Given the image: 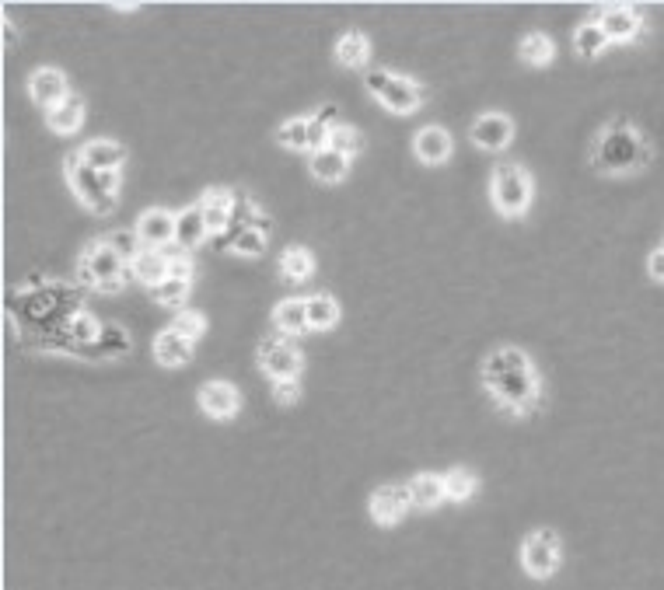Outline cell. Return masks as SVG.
Here are the masks:
<instances>
[{"instance_id":"obj_1","label":"cell","mask_w":664,"mask_h":590,"mask_svg":"<svg viewBox=\"0 0 664 590\" xmlns=\"http://www.w3.org/2000/svg\"><path fill=\"white\" fill-rule=\"evenodd\" d=\"M591 168L605 179H626V175H640L651 168L654 161V147L651 140L640 133L637 123L616 116L595 133L591 140Z\"/></svg>"},{"instance_id":"obj_2","label":"cell","mask_w":664,"mask_h":590,"mask_svg":"<svg viewBox=\"0 0 664 590\" xmlns=\"http://www.w3.org/2000/svg\"><path fill=\"white\" fill-rule=\"evenodd\" d=\"M486 388V395L497 402L500 412L507 416H532V412L542 409L546 402V392H542V378L532 367H521V371H507V374H493V378H479Z\"/></svg>"},{"instance_id":"obj_3","label":"cell","mask_w":664,"mask_h":590,"mask_svg":"<svg viewBox=\"0 0 664 590\" xmlns=\"http://www.w3.org/2000/svg\"><path fill=\"white\" fill-rule=\"evenodd\" d=\"M535 199V182L521 161H497L490 172V203L497 217L521 220Z\"/></svg>"},{"instance_id":"obj_4","label":"cell","mask_w":664,"mask_h":590,"mask_svg":"<svg viewBox=\"0 0 664 590\" xmlns=\"http://www.w3.org/2000/svg\"><path fill=\"white\" fill-rule=\"evenodd\" d=\"M126 269H130V262L105 238H95L77 255V280L98 294H119L126 287Z\"/></svg>"},{"instance_id":"obj_5","label":"cell","mask_w":664,"mask_h":590,"mask_svg":"<svg viewBox=\"0 0 664 590\" xmlns=\"http://www.w3.org/2000/svg\"><path fill=\"white\" fill-rule=\"evenodd\" d=\"M364 88L371 98H378L381 109L392 116H413L423 105V84H416L413 77H399L395 70L374 67L364 74Z\"/></svg>"},{"instance_id":"obj_6","label":"cell","mask_w":664,"mask_h":590,"mask_svg":"<svg viewBox=\"0 0 664 590\" xmlns=\"http://www.w3.org/2000/svg\"><path fill=\"white\" fill-rule=\"evenodd\" d=\"M63 175H67V186H70V193L77 196V203L88 206L95 217H109V213H116L119 196H112L109 189H105L102 172L84 165L81 154H67V158H63Z\"/></svg>"},{"instance_id":"obj_7","label":"cell","mask_w":664,"mask_h":590,"mask_svg":"<svg viewBox=\"0 0 664 590\" xmlns=\"http://www.w3.org/2000/svg\"><path fill=\"white\" fill-rule=\"evenodd\" d=\"M563 566V538L556 528H532L521 542V570L532 580H553Z\"/></svg>"},{"instance_id":"obj_8","label":"cell","mask_w":664,"mask_h":590,"mask_svg":"<svg viewBox=\"0 0 664 590\" xmlns=\"http://www.w3.org/2000/svg\"><path fill=\"white\" fill-rule=\"evenodd\" d=\"M259 371L270 381H298L305 371V353L284 336L263 339L259 343Z\"/></svg>"},{"instance_id":"obj_9","label":"cell","mask_w":664,"mask_h":590,"mask_svg":"<svg viewBox=\"0 0 664 590\" xmlns=\"http://www.w3.org/2000/svg\"><path fill=\"white\" fill-rule=\"evenodd\" d=\"M413 510V496H409L406 482H381L367 496V514L378 528H395L406 521V514Z\"/></svg>"},{"instance_id":"obj_10","label":"cell","mask_w":664,"mask_h":590,"mask_svg":"<svg viewBox=\"0 0 664 590\" xmlns=\"http://www.w3.org/2000/svg\"><path fill=\"white\" fill-rule=\"evenodd\" d=\"M595 21L602 25V32L609 35V42H619V46H630L644 35V11L630 4H605L602 11H595Z\"/></svg>"},{"instance_id":"obj_11","label":"cell","mask_w":664,"mask_h":590,"mask_svg":"<svg viewBox=\"0 0 664 590\" xmlns=\"http://www.w3.org/2000/svg\"><path fill=\"white\" fill-rule=\"evenodd\" d=\"M196 402H200L203 416L214 419V423H231L242 412V392L224 378L203 381L200 392H196Z\"/></svg>"},{"instance_id":"obj_12","label":"cell","mask_w":664,"mask_h":590,"mask_svg":"<svg viewBox=\"0 0 664 590\" xmlns=\"http://www.w3.org/2000/svg\"><path fill=\"white\" fill-rule=\"evenodd\" d=\"M469 140L486 154H500L511 147L514 140V119L507 112H483V116L472 119Z\"/></svg>"},{"instance_id":"obj_13","label":"cell","mask_w":664,"mask_h":590,"mask_svg":"<svg viewBox=\"0 0 664 590\" xmlns=\"http://www.w3.org/2000/svg\"><path fill=\"white\" fill-rule=\"evenodd\" d=\"M175 220H179L175 210H168V206H151V210H144L137 217L133 231L144 241V248H161V252H168V248L175 245Z\"/></svg>"},{"instance_id":"obj_14","label":"cell","mask_w":664,"mask_h":590,"mask_svg":"<svg viewBox=\"0 0 664 590\" xmlns=\"http://www.w3.org/2000/svg\"><path fill=\"white\" fill-rule=\"evenodd\" d=\"M70 95H74V91H70V81L60 67H35L32 77H28V98H32L42 112L56 109V105L67 102Z\"/></svg>"},{"instance_id":"obj_15","label":"cell","mask_w":664,"mask_h":590,"mask_svg":"<svg viewBox=\"0 0 664 590\" xmlns=\"http://www.w3.org/2000/svg\"><path fill=\"white\" fill-rule=\"evenodd\" d=\"M451 151H455V140H451V133L444 130V126L430 123V126H420L413 137V158L420 161V165L427 168H441L451 161Z\"/></svg>"},{"instance_id":"obj_16","label":"cell","mask_w":664,"mask_h":590,"mask_svg":"<svg viewBox=\"0 0 664 590\" xmlns=\"http://www.w3.org/2000/svg\"><path fill=\"white\" fill-rule=\"evenodd\" d=\"M126 280L144 283L147 290H154L158 283H165L168 280V252H161V248H140V252L130 259Z\"/></svg>"},{"instance_id":"obj_17","label":"cell","mask_w":664,"mask_h":590,"mask_svg":"<svg viewBox=\"0 0 664 590\" xmlns=\"http://www.w3.org/2000/svg\"><path fill=\"white\" fill-rule=\"evenodd\" d=\"M207 238H210V231H207V213H203V206L193 203V206H186V210H179V220H175V248L193 252V248H200Z\"/></svg>"},{"instance_id":"obj_18","label":"cell","mask_w":664,"mask_h":590,"mask_svg":"<svg viewBox=\"0 0 664 590\" xmlns=\"http://www.w3.org/2000/svg\"><path fill=\"white\" fill-rule=\"evenodd\" d=\"M270 322L277 325V332L284 339H298L305 332H312L308 329V297H287V301H280L273 308Z\"/></svg>"},{"instance_id":"obj_19","label":"cell","mask_w":664,"mask_h":590,"mask_svg":"<svg viewBox=\"0 0 664 590\" xmlns=\"http://www.w3.org/2000/svg\"><path fill=\"white\" fill-rule=\"evenodd\" d=\"M77 154H81L84 165L95 168V172H123V165H126V147L105 137L88 140Z\"/></svg>"},{"instance_id":"obj_20","label":"cell","mask_w":664,"mask_h":590,"mask_svg":"<svg viewBox=\"0 0 664 590\" xmlns=\"http://www.w3.org/2000/svg\"><path fill=\"white\" fill-rule=\"evenodd\" d=\"M336 63L346 70H367V63H371V39H367L360 28H350V32H343L336 39Z\"/></svg>"},{"instance_id":"obj_21","label":"cell","mask_w":664,"mask_h":590,"mask_svg":"<svg viewBox=\"0 0 664 590\" xmlns=\"http://www.w3.org/2000/svg\"><path fill=\"white\" fill-rule=\"evenodd\" d=\"M518 60L525 63V67H549V63L556 60V42L549 32H542V28H528L525 35H521L518 42Z\"/></svg>"},{"instance_id":"obj_22","label":"cell","mask_w":664,"mask_h":590,"mask_svg":"<svg viewBox=\"0 0 664 590\" xmlns=\"http://www.w3.org/2000/svg\"><path fill=\"white\" fill-rule=\"evenodd\" d=\"M521 367H532V357H528L521 346L500 343V346H493V350L483 357V364H479V378H493V374L521 371Z\"/></svg>"},{"instance_id":"obj_23","label":"cell","mask_w":664,"mask_h":590,"mask_svg":"<svg viewBox=\"0 0 664 590\" xmlns=\"http://www.w3.org/2000/svg\"><path fill=\"white\" fill-rule=\"evenodd\" d=\"M84 116H88V105H84L81 95H70L67 102H60L56 109L46 112V126L56 133V137H70V133L81 130Z\"/></svg>"},{"instance_id":"obj_24","label":"cell","mask_w":664,"mask_h":590,"mask_svg":"<svg viewBox=\"0 0 664 590\" xmlns=\"http://www.w3.org/2000/svg\"><path fill=\"white\" fill-rule=\"evenodd\" d=\"M193 346L196 343L182 339L175 329H165L154 339V360H158L161 367H168V371H172V367H186L189 360H193Z\"/></svg>"},{"instance_id":"obj_25","label":"cell","mask_w":664,"mask_h":590,"mask_svg":"<svg viewBox=\"0 0 664 590\" xmlns=\"http://www.w3.org/2000/svg\"><path fill=\"white\" fill-rule=\"evenodd\" d=\"M406 486H409V496H413L416 510H434V507H441V503H448V496H444V475H437V472H416Z\"/></svg>"},{"instance_id":"obj_26","label":"cell","mask_w":664,"mask_h":590,"mask_svg":"<svg viewBox=\"0 0 664 590\" xmlns=\"http://www.w3.org/2000/svg\"><path fill=\"white\" fill-rule=\"evenodd\" d=\"M308 172H312V179L322 182V186H339V182L350 175V158H343V154L326 147V151L308 158Z\"/></svg>"},{"instance_id":"obj_27","label":"cell","mask_w":664,"mask_h":590,"mask_svg":"<svg viewBox=\"0 0 664 590\" xmlns=\"http://www.w3.org/2000/svg\"><path fill=\"white\" fill-rule=\"evenodd\" d=\"M277 269H280V276H284L287 283H308V280L315 276V255H312V248H305V245L284 248V255H280Z\"/></svg>"},{"instance_id":"obj_28","label":"cell","mask_w":664,"mask_h":590,"mask_svg":"<svg viewBox=\"0 0 664 590\" xmlns=\"http://www.w3.org/2000/svg\"><path fill=\"white\" fill-rule=\"evenodd\" d=\"M339 301L326 290H319V294L308 297V329L312 332H332L339 325Z\"/></svg>"},{"instance_id":"obj_29","label":"cell","mask_w":664,"mask_h":590,"mask_svg":"<svg viewBox=\"0 0 664 590\" xmlns=\"http://www.w3.org/2000/svg\"><path fill=\"white\" fill-rule=\"evenodd\" d=\"M609 46H612L609 35L602 32V25H598L595 18L581 21V25L574 28V53L581 56V60H595V56H602Z\"/></svg>"},{"instance_id":"obj_30","label":"cell","mask_w":664,"mask_h":590,"mask_svg":"<svg viewBox=\"0 0 664 590\" xmlns=\"http://www.w3.org/2000/svg\"><path fill=\"white\" fill-rule=\"evenodd\" d=\"M479 493V475L465 465H455L444 472V496L448 503H469Z\"/></svg>"},{"instance_id":"obj_31","label":"cell","mask_w":664,"mask_h":590,"mask_svg":"<svg viewBox=\"0 0 664 590\" xmlns=\"http://www.w3.org/2000/svg\"><path fill=\"white\" fill-rule=\"evenodd\" d=\"M277 144L287 147V151H305L312 154V133H308V116H298V119H287V123L277 126Z\"/></svg>"},{"instance_id":"obj_32","label":"cell","mask_w":664,"mask_h":590,"mask_svg":"<svg viewBox=\"0 0 664 590\" xmlns=\"http://www.w3.org/2000/svg\"><path fill=\"white\" fill-rule=\"evenodd\" d=\"M235 227H256V231L270 234L273 220L266 217V210L249 193H238V199H235Z\"/></svg>"},{"instance_id":"obj_33","label":"cell","mask_w":664,"mask_h":590,"mask_svg":"<svg viewBox=\"0 0 664 590\" xmlns=\"http://www.w3.org/2000/svg\"><path fill=\"white\" fill-rule=\"evenodd\" d=\"M189 294H193V280H175V276H168L165 283H158V287L151 290L154 301H158L161 308H172V311H186Z\"/></svg>"},{"instance_id":"obj_34","label":"cell","mask_w":664,"mask_h":590,"mask_svg":"<svg viewBox=\"0 0 664 590\" xmlns=\"http://www.w3.org/2000/svg\"><path fill=\"white\" fill-rule=\"evenodd\" d=\"M105 325L98 322L95 315H88V311H74L70 315V343L77 346V350H88V346L98 343V336H102Z\"/></svg>"},{"instance_id":"obj_35","label":"cell","mask_w":664,"mask_h":590,"mask_svg":"<svg viewBox=\"0 0 664 590\" xmlns=\"http://www.w3.org/2000/svg\"><path fill=\"white\" fill-rule=\"evenodd\" d=\"M130 336H126V329H119L116 322H109L102 329V336H98V343L95 346H88V350H98V357H105V360H116V357H126L130 353Z\"/></svg>"},{"instance_id":"obj_36","label":"cell","mask_w":664,"mask_h":590,"mask_svg":"<svg viewBox=\"0 0 664 590\" xmlns=\"http://www.w3.org/2000/svg\"><path fill=\"white\" fill-rule=\"evenodd\" d=\"M329 147L336 154H343V158H357L360 151H364V137H360V130L357 126H350V123H336L329 130Z\"/></svg>"},{"instance_id":"obj_37","label":"cell","mask_w":664,"mask_h":590,"mask_svg":"<svg viewBox=\"0 0 664 590\" xmlns=\"http://www.w3.org/2000/svg\"><path fill=\"white\" fill-rule=\"evenodd\" d=\"M266 248H270V234L256 231V227H242L231 241V252L242 255V259H263Z\"/></svg>"},{"instance_id":"obj_38","label":"cell","mask_w":664,"mask_h":590,"mask_svg":"<svg viewBox=\"0 0 664 590\" xmlns=\"http://www.w3.org/2000/svg\"><path fill=\"white\" fill-rule=\"evenodd\" d=\"M172 329L179 332L182 339H189V343H200V339L207 336V315H203V311H196V308H186V311H179V315H175Z\"/></svg>"},{"instance_id":"obj_39","label":"cell","mask_w":664,"mask_h":590,"mask_svg":"<svg viewBox=\"0 0 664 590\" xmlns=\"http://www.w3.org/2000/svg\"><path fill=\"white\" fill-rule=\"evenodd\" d=\"M105 241H109V245L116 248V252L123 255L126 262H130L133 255H137L140 248H144V241L137 238V231H133V227H130V231H112V234H109V238H105Z\"/></svg>"},{"instance_id":"obj_40","label":"cell","mask_w":664,"mask_h":590,"mask_svg":"<svg viewBox=\"0 0 664 590\" xmlns=\"http://www.w3.org/2000/svg\"><path fill=\"white\" fill-rule=\"evenodd\" d=\"M273 405H280V409H294V405L301 402V385L298 381H273Z\"/></svg>"},{"instance_id":"obj_41","label":"cell","mask_w":664,"mask_h":590,"mask_svg":"<svg viewBox=\"0 0 664 590\" xmlns=\"http://www.w3.org/2000/svg\"><path fill=\"white\" fill-rule=\"evenodd\" d=\"M196 266L193 259H189V252H182V248H175V252H168V276H175V280H193Z\"/></svg>"},{"instance_id":"obj_42","label":"cell","mask_w":664,"mask_h":590,"mask_svg":"<svg viewBox=\"0 0 664 590\" xmlns=\"http://www.w3.org/2000/svg\"><path fill=\"white\" fill-rule=\"evenodd\" d=\"M647 273H651V280L664 283V248H654V252L647 255Z\"/></svg>"},{"instance_id":"obj_43","label":"cell","mask_w":664,"mask_h":590,"mask_svg":"<svg viewBox=\"0 0 664 590\" xmlns=\"http://www.w3.org/2000/svg\"><path fill=\"white\" fill-rule=\"evenodd\" d=\"M18 46V28L11 25V18H4V49Z\"/></svg>"},{"instance_id":"obj_44","label":"cell","mask_w":664,"mask_h":590,"mask_svg":"<svg viewBox=\"0 0 664 590\" xmlns=\"http://www.w3.org/2000/svg\"><path fill=\"white\" fill-rule=\"evenodd\" d=\"M112 11H123V14H133V11H137V4H112Z\"/></svg>"}]
</instances>
